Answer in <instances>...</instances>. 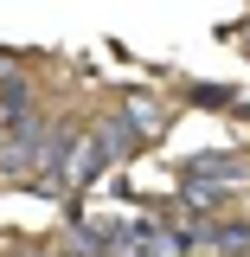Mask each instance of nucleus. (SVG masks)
<instances>
[{"mask_svg": "<svg viewBox=\"0 0 250 257\" xmlns=\"http://www.w3.org/2000/svg\"><path fill=\"white\" fill-rule=\"evenodd\" d=\"M141 148H148V142H141V128L128 122L122 109H116V116H96V122L84 128V167H77V187H90V180H103V174H116V167L135 161Z\"/></svg>", "mask_w": 250, "mask_h": 257, "instance_id": "1", "label": "nucleus"}, {"mask_svg": "<svg viewBox=\"0 0 250 257\" xmlns=\"http://www.w3.org/2000/svg\"><path fill=\"white\" fill-rule=\"evenodd\" d=\"M180 180H186V187H237V180H250V155H237V148L186 155L180 161Z\"/></svg>", "mask_w": 250, "mask_h": 257, "instance_id": "2", "label": "nucleus"}, {"mask_svg": "<svg viewBox=\"0 0 250 257\" xmlns=\"http://www.w3.org/2000/svg\"><path fill=\"white\" fill-rule=\"evenodd\" d=\"M122 116L141 128V142H160V135L173 128V103H160V96H148V90L128 84V90H122Z\"/></svg>", "mask_w": 250, "mask_h": 257, "instance_id": "3", "label": "nucleus"}, {"mask_svg": "<svg viewBox=\"0 0 250 257\" xmlns=\"http://www.w3.org/2000/svg\"><path fill=\"white\" fill-rule=\"evenodd\" d=\"M39 103H32V77L26 71H13V64H0V122H13V116H32Z\"/></svg>", "mask_w": 250, "mask_h": 257, "instance_id": "4", "label": "nucleus"}, {"mask_svg": "<svg viewBox=\"0 0 250 257\" xmlns=\"http://www.w3.org/2000/svg\"><path fill=\"white\" fill-rule=\"evenodd\" d=\"M205 251H212V257H250V219H224V225H212Z\"/></svg>", "mask_w": 250, "mask_h": 257, "instance_id": "5", "label": "nucleus"}, {"mask_svg": "<svg viewBox=\"0 0 250 257\" xmlns=\"http://www.w3.org/2000/svg\"><path fill=\"white\" fill-rule=\"evenodd\" d=\"M231 193H237V187H180L173 206H180V212H224V206H231Z\"/></svg>", "mask_w": 250, "mask_h": 257, "instance_id": "6", "label": "nucleus"}, {"mask_svg": "<svg viewBox=\"0 0 250 257\" xmlns=\"http://www.w3.org/2000/svg\"><path fill=\"white\" fill-rule=\"evenodd\" d=\"M186 103H199V109H231L237 96L224 90V84H192V90H186Z\"/></svg>", "mask_w": 250, "mask_h": 257, "instance_id": "7", "label": "nucleus"}, {"mask_svg": "<svg viewBox=\"0 0 250 257\" xmlns=\"http://www.w3.org/2000/svg\"><path fill=\"white\" fill-rule=\"evenodd\" d=\"M20 257H58V244H26Z\"/></svg>", "mask_w": 250, "mask_h": 257, "instance_id": "8", "label": "nucleus"}, {"mask_svg": "<svg viewBox=\"0 0 250 257\" xmlns=\"http://www.w3.org/2000/svg\"><path fill=\"white\" fill-rule=\"evenodd\" d=\"M237 109H244V116H250V96H244V103H237Z\"/></svg>", "mask_w": 250, "mask_h": 257, "instance_id": "9", "label": "nucleus"}, {"mask_svg": "<svg viewBox=\"0 0 250 257\" xmlns=\"http://www.w3.org/2000/svg\"><path fill=\"white\" fill-rule=\"evenodd\" d=\"M244 52H250V32H244Z\"/></svg>", "mask_w": 250, "mask_h": 257, "instance_id": "10", "label": "nucleus"}]
</instances>
